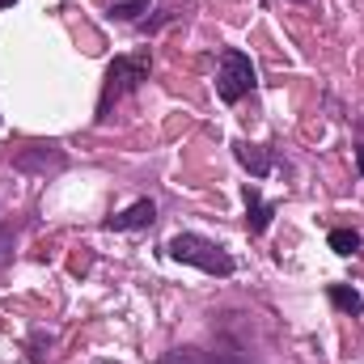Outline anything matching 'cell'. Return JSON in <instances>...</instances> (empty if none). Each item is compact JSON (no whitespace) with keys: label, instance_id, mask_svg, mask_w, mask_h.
Returning a JSON list of instances; mask_svg holds the SVG:
<instances>
[{"label":"cell","instance_id":"cell-1","mask_svg":"<svg viewBox=\"0 0 364 364\" xmlns=\"http://www.w3.org/2000/svg\"><path fill=\"white\" fill-rule=\"evenodd\" d=\"M149 73H153V51L144 47V51H132V55H114L110 64H106V77H102V93H97V123H106L110 119V106L114 102H123L127 93H136L144 81H149Z\"/></svg>","mask_w":364,"mask_h":364},{"label":"cell","instance_id":"cell-2","mask_svg":"<svg viewBox=\"0 0 364 364\" xmlns=\"http://www.w3.org/2000/svg\"><path fill=\"white\" fill-rule=\"evenodd\" d=\"M166 255H170L174 263L199 267V272L220 275V279H229V275L237 272V259H233L220 242H212V237H203V233H174V237L166 242Z\"/></svg>","mask_w":364,"mask_h":364},{"label":"cell","instance_id":"cell-3","mask_svg":"<svg viewBox=\"0 0 364 364\" xmlns=\"http://www.w3.org/2000/svg\"><path fill=\"white\" fill-rule=\"evenodd\" d=\"M255 85H259L255 60L246 51H237V47H225L220 51V68H216V97L225 106H237L246 93H255Z\"/></svg>","mask_w":364,"mask_h":364},{"label":"cell","instance_id":"cell-4","mask_svg":"<svg viewBox=\"0 0 364 364\" xmlns=\"http://www.w3.org/2000/svg\"><path fill=\"white\" fill-rule=\"evenodd\" d=\"M9 166L17 174H30V178H55L68 170V153L60 140H26L21 149L9 153Z\"/></svg>","mask_w":364,"mask_h":364},{"label":"cell","instance_id":"cell-5","mask_svg":"<svg viewBox=\"0 0 364 364\" xmlns=\"http://www.w3.org/2000/svg\"><path fill=\"white\" fill-rule=\"evenodd\" d=\"M233 157L250 170V178H272L275 170H279V153H275L272 144H250V140H237V144H233Z\"/></svg>","mask_w":364,"mask_h":364},{"label":"cell","instance_id":"cell-6","mask_svg":"<svg viewBox=\"0 0 364 364\" xmlns=\"http://www.w3.org/2000/svg\"><path fill=\"white\" fill-rule=\"evenodd\" d=\"M153 220H157V203H153V199H136L132 208H123V212L106 216L102 225H106L110 233H140V229H149Z\"/></svg>","mask_w":364,"mask_h":364},{"label":"cell","instance_id":"cell-7","mask_svg":"<svg viewBox=\"0 0 364 364\" xmlns=\"http://www.w3.org/2000/svg\"><path fill=\"white\" fill-rule=\"evenodd\" d=\"M246 229H250V237H263L267 229H272V220H275V212H279V203L275 199H263L259 195V186H250L246 182Z\"/></svg>","mask_w":364,"mask_h":364},{"label":"cell","instance_id":"cell-8","mask_svg":"<svg viewBox=\"0 0 364 364\" xmlns=\"http://www.w3.org/2000/svg\"><path fill=\"white\" fill-rule=\"evenodd\" d=\"M161 364H250L246 356H237V352H229V348H220V352H203V348H174V352H166Z\"/></svg>","mask_w":364,"mask_h":364},{"label":"cell","instance_id":"cell-9","mask_svg":"<svg viewBox=\"0 0 364 364\" xmlns=\"http://www.w3.org/2000/svg\"><path fill=\"white\" fill-rule=\"evenodd\" d=\"M326 296H331V305H335L339 314H348V318H360L364 314V296L352 284H326Z\"/></svg>","mask_w":364,"mask_h":364},{"label":"cell","instance_id":"cell-10","mask_svg":"<svg viewBox=\"0 0 364 364\" xmlns=\"http://www.w3.org/2000/svg\"><path fill=\"white\" fill-rule=\"evenodd\" d=\"M326 246L335 250V255H343V259H352L356 250L364 246V237L356 229H331V237H326Z\"/></svg>","mask_w":364,"mask_h":364},{"label":"cell","instance_id":"cell-11","mask_svg":"<svg viewBox=\"0 0 364 364\" xmlns=\"http://www.w3.org/2000/svg\"><path fill=\"white\" fill-rule=\"evenodd\" d=\"M182 13H186V9H182V4H166V9H157V13H153V17H140V21H136V26H140V34H157V30H161V26H170V21H178Z\"/></svg>","mask_w":364,"mask_h":364},{"label":"cell","instance_id":"cell-12","mask_svg":"<svg viewBox=\"0 0 364 364\" xmlns=\"http://www.w3.org/2000/svg\"><path fill=\"white\" fill-rule=\"evenodd\" d=\"M153 0H110V21H140Z\"/></svg>","mask_w":364,"mask_h":364},{"label":"cell","instance_id":"cell-13","mask_svg":"<svg viewBox=\"0 0 364 364\" xmlns=\"http://www.w3.org/2000/svg\"><path fill=\"white\" fill-rule=\"evenodd\" d=\"M13 242H17V233H13L9 225H0V267L13 259Z\"/></svg>","mask_w":364,"mask_h":364},{"label":"cell","instance_id":"cell-14","mask_svg":"<svg viewBox=\"0 0 364 364\" xmlns=\"http://www.w3.org/2000/svg\"><path fill=\"white\" fill-rule=\"evenodd\" d=\"M356 170H360V178H364V144H356Z\"/></svg>","mask_w":364,"mask_h":364},{"label":"cell","instance_id":"cell-15","mask_svg":"<svg viewBox=\"0 0 364 364\" xmlns=\"http://www.w3.org/2000/svg\"><path fill=\"white\" fill-rule=\"evenodd\" d=\"M9 4H13V0H0V9H9Z\"/></svg>","mask_w":364,"mask_h":364}]
</instances>
